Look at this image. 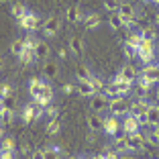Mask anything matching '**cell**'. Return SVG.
I'll list each match as a JSON object with an SVG mask.
<instances>
[{
  "mask_svg": "<svg viewBox=\"0 0 159 159\" xmlns=\"http://www.w3.org/2000/svg\"><path fill=\"white\" fill-rule=\"evenodd\" d=\"M129 108H131V104L126 102V98H122V96L108 100V112L112 116H125V114H129Z\"/></svg>",
  "mask_w": 159,
  "mask_h": 159,
  "instance_id": "6da1fadb",
  "label": "cell"
},
{
  "mask_svg": "<svg viewBox=\"0 0 159 159\" xmlns=\"http://www.w3.org/2000/svg\"><path fill=\"white\" fill-rule=\"evenodd\" d=\"M116 14L122 19V23L126 25V27H131L133 23H135V16H137V10L135 6L131 4V2H120V6H118Z\"/></svg>",
  "mask_w": 159,
  "mask_h": 159,
  "instance_id": "7a4b0ae2",
  "label": "cell"
},
{
  "mask_svg": "<svg viewBox=\"0 0 159 159\" xmlns=\"http://www.w3.org/2000/svg\"><path fill=\"white\" fill-rule=\"evenodd\" d=\"M137 55H139V59L143 61V63L149 66L151 61L155 59V45H153V41H145V39H143L141 47L137 49Z\"/></svg>",
  "mask_w": 159,
  "mask_h": 159,
  "instance_id": "3957f363",
  "label": "cell"
},
{
  "mask_svg": "<svg viewBox=\"0 0 159 159\" xmlns=\"http://www.w3.org/2000/svg\"><path fill=\"white\" fill-rule=\"evenodd\" d=\"M19 27L23 29V31H29V33L37 31V27H39V14H35V12H31V10H29L23 19L19 20Z\"/></svg>",
  "mask_w": 159,
  "mask_h": 159,
  "instance_id": "277c9868",
  "label": "cell"
},
{
  "mask_svg": "<svg viewBox=\"0 0 159 159\" xmlns=\"http://www.w3.org/2000/svg\"><path fill=\"white\" fill-rule=\"evenodd\" d=\"M110 86H112L114 90H116V94L118 96H122L125 98L126 94H131V88H133V82H126V80H122L120 75H114L112 80H110Z\"/></svg>",
  "mask_w": 159,
  "mask_h": 159,
  "instance_id": "5b68a950",
  "label": "cell"
},
{
  "mask_svg": "<svg viewBox=\"0 0 159 159\" xmlns=\"http://www.w3.org/2000/svg\"><path fill=\"white\" fill-rule=\"evenodd\" d=\"M120 129H122V126H120V122H118V118H116V116L108 114V116L104 118V129H102V131L106 133L108 137H112V139H114V137L120 133Z\"/></svg>",
  "mask_w": 159,
  "mask_h": 159,
  "instance_id": "8992f818",
  "label": "cell"
},
{
  "mask_svg": "<svg viewBox=\"0 0 159 159\" xmlns=\"http://www.w3.org/2000/svg\"><path fill=\"white\" fill-rule=\"evenodd\" d=\"M90 106H92L94 112L100 114V112H104V110H108V98L102 92H96L92 98H90Z\"/></svg>",
  "mask_w": 159,
  "mask_h": 159,
  "instance_id": "52a82bcc",
  "label": "cell"
},
{
  "mask_svg": "<svg viewBox=\"0 0 159 159\" xmlns=\"http://www.w3.org/2000/svg\"><path fill=\"white\" fill-rule=\"evenodd\" d=\"M122 131L126 133V135H133V133H139V129H141V122H139V118L135 116V114H125V120H122Z\"/></svg>",
  "mask_w": 159,
  "mask_h": 159,
  "instance_id": "ba28073f",
  "label": "cell"
},
{
  "mask_svg": "<svg viewBox=\"0 0 159 159\" xmlns=\"http://www.w3.org/2000/svg\"><path fill=\"white\" fill-rule=\"evenodd\" d=\"M114 151L116 153H133L131 151V145H129V135L126 133H118L116 137H114Z\"/></svg>",
  "mask_w": 159,
  "mask_h": 159,
  "instance_id": "9c48e42d",
  "label": "cell"
},
{
  "mask_svg": "<svg viewBox=\"0 0 159 159\" xmlns=\"http://www.w3.org/2000/svg\"><path fill=\"white\" fill-rule=\"evenodd\" d=\"M57 31H59V19H57L55 14H51V16L45 20V25H43V33H45L47 37H55Z\"/></svg>",
  "mask_w": 159,
  "mask_h": 159,
  "instance_id": "30bf717a",
  "label": "cell"
},
{
  "mask_svg": "<svg viewBox=\"0 0 159 159\" xmlns=\"http://www.w3.org/2000/svg\"><path fill=\"white\" fill-rule=\"evenodd\" d=\"M75 90H78L80 96H88V98H92L94 94H96V88L92 86V82H90V80H78Z\"/></svg>",
  "mask_w": 159,
  "mask_h": 159,
  "instance_id": "8fae6325",
  "label": "cell"
},
{
  "mask_svg": "<svg viewBox=\"0 0 159 159\" xmlns=\"http://www.w3.org/2000/svg\"><path fill=\"white\" fill-rule=\"evenodd\" d=\"M145 143H147V137H143L141 133H133V135H129V145H131V151L145 149Z\"/></svg>",
  "mask_w": 159,
  "mask_h": 159,
  "instance_id": "7c38bea8",
  "label": "cell"
},
{
  "mask_svg": "<svg viewBox=\"0 0 159 159\" xmlns=\"http://www.w3.org/2000/svg\"><path fill=\"white\" fill-rule=\"evenodd\" d=\"M147 126H159V104H149V108H147Z\"/></svg>",
  "mask_w": 159,
  "mask_h": 159,
  "instance_id": "4fadbf2b",
  "label": "cell"
},
{
  "mask_svg": "<svg viewBox=\"0 0 159 159\" xmlns=\"http://www.w3.org/2000/svg\"><path fill=\"white\" fill-rule=\"evenodd\" d=\"M66 19L70 20L71 25L80 23V20H84V16H82V10H80V6H78V4L67 6V10H66Z\"/></svg>",
  "mask_w": 159,
  "mask_h": 159,
  "instance_id": "5bb4252c",
  "label": "cell"
},
{
  "mask_svg": "<svg viewBox=\"0 0 159 159\" xmlns=\"http://www.w3.org/2000/svg\"><path fill=\"white\" fill-rule=\"evenodd\" d=\"M141 75H145V78H149L151 82H159V66L157 63H149V66H145L143 70H141Z\"/></svg>",
  "mask_w": 159,
  "mask_h": 159,
  "instance_id": "9a60e30c",
  "label": "cell"
},
{
  "mask_svg": "<svg viewBox=\"0 0 159 159\" xmlns=\"http://www.w3.org/2000/svg\"><path fill=\"white\" fill-rule=\"evenodd\" d=\"M88 126H90V131H102L104 129V118L100 116L98 112L88 114Z\"/></svg>",
  "mask_w": 159,
  "mask_h": 159,
  "instance_id": "2e32d148",
  "label": "cell"
},
{
  "mask_svg": "<svg viewBox=\"0 0 159 159\" xmlns=\"http://www.w3.org/2000/svg\"><path fill=\"white\" fill-rule=\"evenodd\" d=\"M100 23H102V20H100V16L96 12H90V14H86L84 16V27L88 29V31H94V29H98L100 27Z\"/></svg>",
  "mask_w": 159,
  "mask_h": 159,
  "instance_id": "e0dca14e",
  "label": "cell"
},
{
  "mask_svg": "<svg viewBox=\"0 0 159 159\" xmlns=\"http://www.w3.org/2000/svg\"><path fill=\"white\" fill-rule=\"evenodd\" d=\"M20 118H23L25 125H31V122L37 120V118H35V104H27V106L23 108V112H20Z\"/></svg>",
  "mask_w": 159,
  "mask_h": 159,
  "instance_id": "ac0fdd59",
  "label": "cell"
},
{
  "mask_svg": "<svg viewBox=\"0 0 159 159\" xmlns=\"http://www.w3.org/2000/svg\"><path fill=\"white\" fill-rule=\"evenodd\" d=\"M118 75H120L122 80H126V82H135V80L139 78V74H137V70H135L133 66H125V67H120Z\"/></svg>",
  "mask_w": 159,
  "mask_h": 159,
  "instance_id": "d6986e66",
  "label": "cell"
},
{
  "mask_svg": "<svg viewBox=\"0 0 159 159\" xmlns=\"http://www.w3.org/2000/svg\"><path fill=\"white\" fill-rule=\"evenodd\" d=\"M19 59H20V63H25V66H31V63L37 59V53H35V49H31V47H25Z\"/></svg>",
  "mask_w": 159,
  "mask_h": 159,
  "instance_id": "ffe728a7",
  "label": "cell"
},
{
  "mask_svg": "<svg viewBox=\"0 0 159 159\" xmlns=\"http://www.w3.org/2000/svg\"><path fill=\"white\" fill-rule=\"evenodd\" d=\"M43 74H45L49 80L57 78V74H59V66H57L55 61H47V63H45V67H43Z\"/></svg>",
  "mask_w": 159,
  "mask_h": 159,
  "instance_id": "44dd1931",
  "label": "cell"
},
{
  "mask_svg": "<svg viewBox=\"0 0 159 159\" xmlns=\"http://www.w3.org/2000/svg\"><path fill=\"white\" fill-rule=\"evenodd\" d=\"M41 88H43V80L31 78V82H29V92H31V96H33V98H37L39 94H41Z\"/></svg>",
  "mask_w": 159,
  "mask_h": 159,
  "instance_id": "7402d4cb",
  "label": "cell"
},
{
  "mask_svg": "<svg viewBox=\"0 0 159 159\" xmlns=\"http://www.w3.org/2000/svg\"><path fill=\"white\" fill-rule=\"evenodd\" d=\"M70 47H71V53H74V55H84V41L80 37H71Z\"/></svg>",
  "mask_w": 159,
  "mask_h": 159,
  "instance_id": "603a6c76",
  "label": "cell"
},
{
  "mask_svg": "<svg viewBox=\"0 0 159 159\" xmlns=\"http://www.w3.org/2000/svg\"><path fill=\"white\" fill-rule=\"evenodd\" d=\"M35 53H37V59L39 61H47V57H49V45H47V43H43V41H39Z\"/></svg>",
  "mask_w": 159,
  "mask_h": 159,
  "instance_id": "cb8c5ba5",
  "label": "cell"
},
{
  "mask_svg": "<svg viewBox=\"0 0 159 159\" xmlns=\"http://www.w3.org/2000/svg\"><path fill=\"white\" fill-rule=\"evenodd\" d=\"M108 23H110L112 31H125V29H126V25L122 23V19L118 16L116 12H112V14H110V19H108Z\"/></svg>",
  "mask_w": 159,
  "mask_h": 159,
  "instance_id": "d4e9b609",
  "label": "cell"
},
{
  "mask_svg": "<svg viewBox=\"0 0 159 159\" xmlns=\"http://www.w3.org/2000/svg\"><path fill=\"white\" fill-rule=\"evenodd\" d=\"M12 116H14V110H8V108H0V125L2 126H6V125H10L12 122Z\"/></svg>",
  "mask_w": 159,
  "mask_h": 159,
  "instance_id": "484cf974",
  "label": "cell"
},
{
  "mask_svg": "<svg viewBox=\"0 0 159 159\" xmlns=\"http://www.w3.org/2000/svg\"><path fill=\"white\" fill-rule=\"evenodd\" d=\"M75 75H78V80H92V71L88 70V66H84V63H80L78 70H75Z\"/></svg>",
  "mask_w": 159,
  "mask_h": 159,
  "instance_id": "4316f807",
  "label": "cell"
},
{
  "mask_svg": "<svg viewBox=\"0 0 159 159\" xmlns=\"http://www.w3.org/2000/svg\"><path fill=\"white\" fill-rule=\"evenodd\" d=\"M59 131H61V118L47 122V135H59Z\"/></svg>",
  "mask_w": 159,
  "mask_h": 159,
  "instance_id": "83f0119b",
  "label": "cell"
},
{
  "mask_svg": "<svg viewBox=\"0 0 159 159\" xmlns=\"http://www.w3.org/2000/svg\"><path fill=\"white\" fill-rule=\"evenodd\" d=\"M23 49H25V41H23V39H14V41L10 43V51H12V55L20 57Z\"/></svg>",
  "mask_w": 159,
  "mask_h": 159,
  "instance_id": "f1b7e54d",
  "label": "cell"
},
{
  "mask_svg": "<svg viewBox=\"0 0 159 159\" xmlns=\"http://www.w3.org/2000/svg\"><path fill=\"white\" fill-rule=\"evenodd\" d=\"M43 153H45V159H59L61 151H59V147L51 145V147H47V149H43Z\"/></svg>",
  "mask_w": 159,
  "mask_h": 159,
  "instance_id": "f546056e",
  "label": "cell"
},
{
  "mask_svg": "<svg viewBox=\"0 0 159 159\" xmlns=\"http://www.w3.org/2000/svg\"><path fill=\"white\" fill-rule=\"evenodd\" d=\"M137 84H139V88L143 90V92H149L151 86H153V82H151L149 78H145V75H141V74H139V78H137Z\"/></svg>",
  "mask_w": 159,
  "mask_h": 159,
  "instance_id": "4dcf8cb0",
  "label": "cell"
},
{
  "mask_svg": "<svg viewBox=\"0 0 159 159\" xmlns=\"http://www.w3.org/2000/svg\"><path fill=\"white\" fill-rule=\"evenodd\" d=\"M126 43H129V45H133L135 49H139L141 43H143V37H141V33H131L129 37H126Z\"/></svg>",
  "mask_w": 159,
  "mask_h": 159,
  "instance_id": "1f68e13d",
  "label": "cell"
},
{
  "mask_svg": "<svg viewBox=\"0 0 159 159\" xmlns=\"http://www.w3.org/2000/svg\"><path fill=\"white\" fill-rule=\"evenodd\" d=\"M45 118H47V122L59 118V108H57V106H47L45 108Z\"/></svg>",
  "mask_w": 159,
  "mask_h": 159,
  "instance_id": "d6a6232c",
  "label": "cell"
},
{
  "mask_svg": "<svg viewBox=\"0 0 159 159\" xmlns=\"http://www.w3.org/2000/svg\"><path fill=\"white\" fill-rule=\"evenodd\" d=\"M141 37L145 39V41H153V43H155V39H157V33H155V29H153V27H145L143 31H141Z\"/></svg>",
  "mask_w": 159,
  "mask_h": 159,
  "instance_id": "836d02e7",
  "label": "cell"
},
{
  "mask_svg": "<svg viewBox=\"0 0 159 159\" xmlns=\"http://www.w3.org/2000/svg\"><path fill=\"white\" fill-rule=\"evenodd\" d=\"M27 12H29V8L25 4H14L12 6V14H14V19H16V20H20Z\"/></svg>",
  "mask_w": 159,
  "mask_h": 159,
  "instance_id": "e575fe53",
  "label": "cell"
},
{
  "mask_svg": "<svg viewBox=\"0 0 159 159\" xmlns=\"http://www.w3.org/2000/svg\"><path fill=\"white\" fill-rule=\"evenodd\" d=\"M14 94V90H12V86L8 84V82H2V84H0V98L4 100L6 96H12Z\"/></svg>",
  "mask_w": 159,
  "mask_h": 159,
  "instance_id": "d590c367",
  "label": "cell"
},
{
  "mask_svg": "<svg viewBox=\"0 0 159 159\" xmlns=\"http://www.w3.org/2000/svg\"><path fill=\"white\" fill-rule=\"evenodd\" d=\"M118 6H120V0H104V8L108 12H116Z\"/></svg>",
  "mask_w": 159,
  "mask_h": 159,
  "instance_id": "8d00e7d4",
  "label": "cell"
},
{
  "mask_svg": "<svg viewBox=\"0 0 159 159\" xmlns=\"http://www.w3.org/2000/svg\"><path fill=\"white\" fill-rule=\"evenodd\" d=\"M147 141H149L151 145H159V126H153L151 135H147Z\"/></svg>",
  "mask_w": 159,
  "mask_h": 159,
  "instance_id": "74e56055",
  "label": "cell"
},
{
  "mask_svg": "<svg viewBox=\"0 0 159 159\" xmlns=\"http://www.w3.org/2000/svg\"><path fill=\"white\" fill-rule=\"evenodd\" d=\"M0 147H2V151H12V153H14V139H10V137L2 139Z\"/></svg>",
  "mask_w": 159,
  "mask_h": 159,
  "instance_id": "f35d334b",
  "label": "cell"
},
{
  "mask_svg": "<svg viewBox=\"0 0 159 159\" xmlns=\"http://www.w3.org/2000/svg\"><path fill=\"white\" fill-rule=\"evenodd\" d=\"M90 82H92V86L96 88V92H104V88H106V86H104V82H102V78H98V75H94Z\"/></svg>",
  "mask_w": 159,
  "mask_h": 159,
  "instance_id": "ab89813d",
  "label": "cell"
},
{
  "mask_svg": "<svg viewBox=\"0 0 159 159\" xmlns=\"http://www.w3.org/2000/svg\"><path fill=\"white\" fill-rule=\"evenodd\" d=\"M122 51H125V55L129 57V59L137 55V49H135V47H133V45H129V43H126V41H125V45H122Z\"/></svg>",
  "mask_w": 159,
  "mask_h": 159,
  "instance_id": "60d3db41",
  "label": "cell"
},
{
  "mask_svg": "<svg viewBox=\"0 0 159 159\" xmlns=\"http://www.w3.org/2000/svg\"><path fill=\"white\" fill-rule=\"evenodd\" d=\"M14 102H16V100H14V94H12V96H6V98L2 100V106L8 108V110H14Z\"/></svg>",
  "mask_w": 159,
  "mask_h": 159,
  "instance_id": "b9f144b4",
  "label": "cell"
},
{
  "mask_svg": "<svg viewBox=\"0 0 159 159\" xmlns=\"http://www.w3.org/2000/svg\"><path fill=\"white\" fill-rule=\"evenodd\" d=\"M102 155H104V159H120V153H116L114 149H104Z\"/></svg>",
  "mask_w": 159,
  "mask_h": 159,
  "instance_id": "7bdbcfd3",
  "label": "cell"
},
{
  "mask_svg": "<svg viewBox=\"0 0 159 159\" xmlns=\"http://www.w3.org/2000/svg\"><path fill=\"white\" fill-rule=\"evenodd\" d=\"M0 159H14V153L12 151H2V153H0Z\"/></svg>",
  "mask_w": 159,
  "mask_h": 159,
  "instance_id": "ee69618b",
  "label": "cell"
},
{
  "mask_svg": "<svg viewBox=\"0 0 159 159\" xmlns=\"http://www.w3.org/2000/svg\"><path fill=\"white\" fill-rule=\"evenodd\" d=\"M33 159H45V153H43V149L33 151Z\"/></svg>",
  "mask_w": 159,
  "mask_h": 159,
  "instance_id": "f6af8a7d",
  "label": "cell"
},
{
  "mask_svg": "<svg viewBox=\"0 0 159 159\" xmlns=\"http://www.w3.org/2000/svg\"><path fill=\"white\" fill-rule=\"evenodd\" d=\"M74 90H75V86H74V84H66V86H63V92H66V94H71Z\"/></svg>",
  "mask_w": 159,
  "mask_h": 159,
  "instance_id": "bcb514c9",
  "label": "cell"
},
{
  "mask_svg": "<svg viewBox=\"0 0 159 159\" xmlns=\"http://www.w3.org/2000/svg\"><path fill=\"white\" fill-rule=\"evenodd\" d=\"M2 137H4V126L0 125V139H2Z\"/></svg>",
  "mask_w": 159,
  "mask_h": 159,
  "instance_id": "7dc6e473",
  "label": "cell"
},
{
  "mask_svg": "<svg viewBox=\"0 0 159 159\" xmlns=\"http://www.w3.org/2000/svg\"><path fill=\"white\" fill-rule=\"evenodd\" d=\"M90 159H104V155L100 153V155H94V157H90Z\"/></svg>",
  "mask_w": 159,
  "mask_h": 159,
  "instance_id": "c3c4849f",
  "label": "cell"
},
{
  "mask_svg": "<svg viewBox=\"0 0 159 159\" xmlns=\"http://www.w3.org/2000/svg\"><path fill=\"white\" fill-rule=\"evenodd\" d=\"M4 67V59H2V55H0V70Z\"/></svg>",
  "mask_w": 159,
  "mask_h": 159,
  "instance_id": "681fc988",
  "label": "cell"
},
{
  "mask_svg": "<svg viewBox=\"0 0 159 159\" xmlns=\"http://www.w3.org/2000/svg\"><path fill=\"white\" fill-rule=\"evenodd\" d=\"M70 159H86V157H82V155H75V157H70Z\"/></svg>",
  "mask_w": 159,
  "mask_h": 159,
  "instance_id": "f907efd6",
  "label": "cell"
},
{
  "mask_svg": "<svg viewBox=\"0 0 159 159\" xmlns=\"http://www.w3.org/2000/svg\"><path fill=\"white\" fill-rule=\"evenodd\" d=\"M155 23H157V27H159V14H157V16H155Z\"/></svg>",
  "mask_w": 159,
  "mask_h": 159,
  "instance_id": "816d5d0a",
  "label": "cell"
},
{
  "mask_svg": "<svg viewBox=\"0 0 159 159\" xmlns=\"http://www.w3.org/2000/svg\"><path fill=\"white\" fill-rule=\"evenodd\" d=\"M155 98H157V104H159V90H157V96H155Z\"/></svg>",
  "mask_w": 159,
  "mask_h": 159,
  "instance_id": "f5cc1de1",
  "label": "cell"
},
{
  "mask_svg": "<svg viewBox=\"0 0 159 159\" xmlns=\"http://www.w3.org/2000/svg\"><path fill=\"white\" fill-rule=\"evenodd\" d=\"M151 2H155V4H157V6H159V0H151Z\"/></svg>",
  "mask_w": 159,
  "mask_h": 159,
  "instance_id": "db71d44e",
  "label": "cell"
},
{
  "mask_svg": "<svg viewBox=\"0 0 159 159\" xmlns=\"http://www.w3.org/2000/svg\"><path fill=\"white\" fill-rule=\"evenodd\" d=\"M120 159H131V157H129V155H126V157H120Z\"/></svg>",
  "mask_w": 159,
  "mask_h": 159,
  "instance_id": "11a10c76",
  "label": "cell"
},
{
  "mask_svg": "<svg viewBox=\"0 0 159 159\" xmlns=\"http://www.w3.org/2000/svg\"><path fill=\"white\" fill-rule=\"evenodd\" d=\"M141 2H151V0H141Z\"/></svg>",
  "mask_w": 159,
  "mask_h": 159,
  "instance_id": "9f6ffc18",
  "label": "cell"
},
{
  "mask_svg": "<svg viewBox=\"0 0 159 159\" xmlns=\"http://www.w3.org/2000/svg\"><path fill=\"white\" fill-rule=\"evenodd\" d=\"M0 108H2V98H0Z\"/></svg>",
  "mask_w": 159,
  "mask_h": 159,
  "instance_id": "6f0895ef",
  "label": "cell"
},
{
  "mask_svg": "<svg viewBox=\"0 0 159 159\" xmlns=\"http://www.w3.org/2000/svg\"><path fill=\"white\" fill-rule=\"evenodd\" d=\"M0 153H2V147H0Z\"/></svg>",
  "mask_w": 159,
  "mask_h": 159,
  "instance_id": "680465c9",
  "label": "cell"
},
{
  "mask_svg": "<svg viewBox=\"0 0 159 159\" xmlns=\"http://www.w3.org/2000/svg\"><path fill=\"white\" fill-rule=\"evenodd\" d=\"M0 2H4V0H0Z\"/></svg>",
  "mask_w": 159,
  "mask_h": 159,
  "instance_id": "91938a15",
  "label": "cell"
},
{
  "mask_svg": "<svg viewBox=\"0 0 159 159\" xmlns=\"http://www.w3.org/2000/svg\"><path fill=\"white\" fill-rule=\"evenodd\" d=\"M157 66H159V63H157Z\"/></svg>",
  "mask_w": 159,
  "mask_h": 159,
  "instance_id": "94428289",
  "label": "cell"
}]
</instances>
